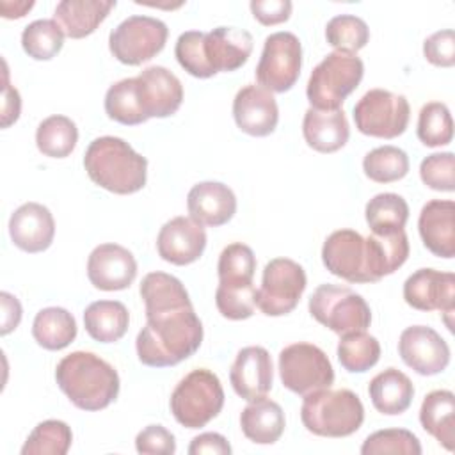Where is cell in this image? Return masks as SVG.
<instances>
[{
  "label": "cell",
  "mask_w": 455,
  "mask_h": 455,
  "mask_svg": "<svg viewBox=\"0 0 455 455\" xmlns=\"http://www.w3.org/2000/svg\"><path fill=\"white\" fill-rule=\"evenodd\" d=\"M405 229L363 236L354 229L332 231L322 247L325 268L348 283H377L398 270L409 258Z\"/></svg>",
  "instance_id": "cell-1"
},
{
  "label": "cell",
  "mask_w": 455,
  "mask_h": 455,
  "mask_svg": "<svg viewBox=\"0 0 455 455\" xmlns=\"http://www.w3.org/2000/svg\"><path fill=\"white\" fill-rule=\"evenodd\" d=\"M135 339L139 361L151 368L174 366L194 355L203 341V323L192 306L146 313Z\"/></svg>",
  "instance_id": "cell-2"
},
{
  "label": "cell",
  "mask_w": 455,
  "mask_h": 455,
  "mask_svg": "<svg viewBox=\"0 0 455 455\" xmlns=\"http://www.w3.org/2000/svg\"><path fill=\"white\" fill-rule=\"evenodd\" d=\"M252 53V36L243 28L217 27L210 32L180 34L174 55L180 66L196 78H210L242 68Z\"/></svg>",
  "instance_id": "cell-3"
},
{
  "label": "cell",
  "mask_w": 455,
  "mask_h": 455,
  "mask_svg": "<svg viewBox=\"0 0 455 455\" xmlns=\"http://www.w3.org/2000/svg\"><path fill=\"white\" fill-rule=\"evenodd\" d=\"M55 380L69 402L82 411H101L119 395L116 368L92 352L76 350L62 357Z\"/></svg>",
  "instance_id": "cell-4"
},
{
  "label": "cell",
  "mask_w": 455,
  "mask_h": 455,
  "mask_svg": "<svg viewBox=\"0 0 455 455\" xmlns=\"http://www.w3.org/2000/svg\"><path fill=\"white\" fill-rule=\"evenodd\" d=\"M84 167L92 183L119 196L139 192L148 178V160L112 135L98 137L87 146Z\"/></svg>",
  "instance_id": "cell-5"
},
{
  "label": "cell",
  "mask_w": 455,
  "mask_h": 455,
  "mask_svg": "<svg viewBox=\"0 0 455 455\" xmlns=\"http://www.w3.org/2000/svg\"><path fill=\"white\" fill-rule=\"evenodd\" d=\"M300 419L315 435L347 437L361 428L364 407L354 391L325 387L304 396Z\"/></svg>",
  "instance_id": "cell-6"
},
{
  "label": "cell",
  "mask_w": 455,
  "mask_h": 455,
  "mask_svg": "<svg viewBox=\"0 0 455 455\" xmlns=\"http://www.w3.org/2000/svg\"><path fill=\"white\" fill-rule=\"evenodd\" d=\"M364 64L355 53L332 52L311 71L306 96L316 110H338L347 96L357 89Z\"/></svg>",
  "instance_id": "cell-7"
},
{
  "label": "cell",
  "mask_w": 455,
  "mask_h": 455,
  "mask_svg": "<svg viewBox=\"0 0 455 455\" xmlns=\"http://www.w3.org/2000/svg\"><path fill=\"white\" fill-rule=\"evenodd\" d=\"M224 407V389L219 377L197 368L185 375L171 395V412L187 428H203Z\"/></svg>",
  "instance_id": "cell-8"
},
{
  "label": "cell",
  "mask_w": 455,
  "mask_h": 455,
  "mask_svg": "<svg viewBox=\"0 0 455 455\" xmlns=\"http://www.w3.org/2000/svg\"><path fill=\"white\" fill-rule=\"evenodd\" d=\"M307 307L318 323L339 336L366 331L371 323L368 302L348 286L320 284L309 297Z\"/></svg>",
  "instance_id": "cell-9"
},
{
  "label": "cell",
  "mask_w": 455,
  "mask_h": 455,
  "mask_svg": "<svg viewBox=\"0 0 455 455\" xmlns=\"http://www.w3.org/2000/svg\"><path fill=\"white\" fill-rule=\"evenodd\" d=\"M279 377L286 389L306 396L313 391L331 387L334 382V370L320 347L299 341L279 352Z\"/></svg>",
  "instance_id": "cell-10"
},
{
  "label": "cell",
  "mask_w": 455,
  "mask_h": 455,
  "mask_svg": "<svg viewBox=\"0 0 455 455\" xmlns=\"http://www.w3.org/2000/svg\"><path fill=\"white\" fill-rule=\"evenodd\" d=\"M167 36L169 28L162 20L133 14L110 32L108 48L119 62L140 66L164 50Z\"/></svg>",
  "instance_id": "cell-11"
},
{
  "label": "cell",
  "mask_w": 455,
  "mask_h": 455,
  "mask_svg": "<svg viewBox=\"0 0 455 455\" xmlns=\"http://www.w3.org/2000/svg\"><path fill=\"white\" fill-rule=\"evenodd\" d=\"M355 128L368 137L395 139L409 124L411 107L403 94L386 89H370L354 105Z\"/></svg>",
  "instance_id": "cell-12"
},
{
  "label": "cell",
  "mask_w": 455,
  "mask_h": 455,
  "mask_svg": "<svg viewBox=\"0 0 455 455\" xmlns=\"http://www.w3.org/2000/svg\"><path fill=\"white\" fill-rule=\"evenodd\" d=\"M307 284L304 268L290 258L270 259L261 275V286L256 290V307L267 316H283L291 313Z\"/></svg>",
  "instance_id": "cell-13"
},
{
  "label": "cell",
  "mask_w": 455,
  "mask_h": 455,
  "mask_svg": "<svg viewBox=\"0 0 455 455\" xmlns=\"http://www.w3.org/2000/svg\"><path fill=\"white\" fill-rule=\"evenodd\" d=\"M302 44L291 32H274L265 37L256 66L258 84L270 92L290 91L300 76Z\"/></svg>",
  "instance_id": "cell-14"
},
{
  "label": "cell",
  "mask_w": 455,
  "mask_h": 455,
  "mask_svg": "<svg viewBox=\"0 0 455 455\" xmlns=\"http://www.w3.org/2000/svg\"><path fill=\"white\" fill-rule=\"evenodd\" d=\"M405 302L418 311H441L453 331L450 316L455 309V275L435 268H419L403 283Z\"/></svg>",
  "instance_id": "cell-15"
},
{
  "label": "cell",
  "mask_w": 455,
  "mask_h": 455,
  "mask_svg": "<svg viewBox=\"0 0 455 455\" xmlns=\"http://www.w3.org/2000/svg\"><path fill=\"white\" fill-rule=\"evenodd\" d=\"M402 361L416 373L430 377L446 370L450 347L437 331L427 325H411L402 331L398 339Z\"/></svg>",
  "instance_id": "cell-16"
},
{
  "label": "cell",
  "mask_w": 455,
  "mask_h": 455,
  "mask_svg": "<svg viewBox=\"0 0 455 455\" xmlns=\"http://www.w3.org/2000/svg\"><path fill=\"white\" fill-rule=\"evenodd\" d=\"M135 78L139 101L148 119L169 117L181 107L183 85L180 78L167 68L149 66Z\"/></svg>",
  "instance_id": "cell-17"
},
{
  "label": "cell",
  "mask_w": 455,
  "mask_h": 455,
  "mask_svg": "<svg viewBox=\"0 0 455 455\" xmlns=\"http://www.w3.org/2000/svg\"><path fill=\"white\" fill-rule=\"evenodd\" d=\"M137 275L133 254L119 243H100L87 259V277L91 284L103 291L128 288Z\"/></svg>",
  "instance_id": "cell-18"
},
{
  "label": "cell",
  "mask_w": 455,
  "mask_h": 455,
  "mask_svg": "<svg viewBox=\"0 0 455 455\" xmlns=\"http://www.w3.org/2000/svg\"><path fill=\"white\" fill-rule=\"evenodd\" d=\"M206 247V231L192 217L167 220L156 236V251L167 263L183 267L197 261Z\"/></svg>",
  "instance_id": "cell-19"
},
{
  "label": "cell",
  "mask_w": 455,
  "mask_h": 455,
  "mask_svg": "<svg viewBox=\"0 0 455 455\" xmlns=\"http://www.w3.org/2000/svg\"><path fill=\"white\" fill-rule=\"evenodd\" d=\"M229 382L235 393L247 402L265 396L274 382V366L268 350L258 345L243 347L231 364Z\"/></svg>",
  "instance_id": "cell-20"
},
{
  "label": "cell",
  "mask_w": 455,
  "mask_h": 455,
  "mask_svg": "<svg viewBox=\"0 0 455 455\" xmlns=\"http://www.w3.org/2000/svg\"><path fill=\"white\" fill-rule=\"evenodd\" d=\"M233 117L236 126L252 137L270 135L279 121V108L274 94L261 85L242 87L233 100Z\"/></svg>",
  "instance_id": "cell-21"
},
{
  "label": "cell",
  "mask_w": 455,
  "mask_h": 455,
  "mask_svg": "<svg viewBox=\"0 0 455 455\" xmlns=\"http://www.w3.org/2000/svg\"><path fill=\"white\" fill-rule=\"evenodd\" d=\"M9 236L12 243L25 252L34 254L46 251L55 236L52 212L39 203L21 204L9 219Z\"/></svg>",
  "instance_id": "cell-22"
},
{
  "label": "cell",
  "mask_w": 455,
  "mask_h": 455,
  "mask_svg": "<svg viewBox=\"0 0 455 455\" xmlns=\"http://www.w3.org/2000/svg\"><path fill=\"white\" fill-rule=\"evenodd\" d=\"M423 245L439 258L455 256V203L451 199L428 201L418 219Z\"/></svg>",
  "instance_id": "cell-23"
},
{
  "label": "cell",
  "mask_w": 455,
  "mask_h": 455,
  "mask_svg": "<svg viewBox=\"0 0 455 455\" xmlns=\"http://www.w3.org/2000/svg\"><path fill=\"white\" fill-rule=\"evenodd\" d=\"M190 217L201 226L219 228L228 224L236 212L235 192L220 181L196 183L187 196Z\"/></svg>",
  "instance_id": "cell-24"
},
{
  "label": "cell",
  "mask_w": 455,
  "mask_h": 455,
  "mask_svg": "<svg viewBox=\"0 0 455 455\" xmlns=\"http://www.w3.org/2000/svg\"><path fill=\"white\" fill-rule=\"evenodd\" d=\"M302 133L307 146L315 151L334 153L347 144L350 137V128L347 116L341 108L316 110L309 107L304 114Z\"/></svg>",
  "instance_id": "cell-25"
},
{
  "label": "cell",
  "mask_w": 455,
  "mask_h": 455,
  "mask_svg": "<svg viewBox=\"0 0 455 455\" xmlns=\"http://www.w3.org/2000/svg\"><path fill=\"white\" fill-rule=\"evenodd\" d=\"M116 7V0H62L55 7L53 20L64 36L82 39L91 36Z\"/></svg>",
  "instance_id": "cell-26"
},
{
  "label": "cell",
  "mask_w": 455,
  "mask_h": 455,
  "mask_svg": "<svg viewBox=\"0 0 455 455\" xmlns=\"http://www.w3.org/2000/svg\"><path fill=\"white\" fill-rule=\"evenodd\" d=\"M373 407L386 416H396L411 407L414 386L411 379L398 368H386L377 373L368 386Z\"/></svg>",
  "instance_id": "cell-27"
},
{
  "label": "cell",
  "mask_w": 455,
  "mask_h": 455,
  "mask_svg": "<svg viewBox=\"0 0 455 455\" xmlns=\"http://www.w3.org/2000/svg\"><path fill=\"white\" fill-rule=\"evenodd\" d=\"M284 412L281 405L270 398L252 400L240 414L243 435L256 444H274L284 432Z\"/></svg>",
  "instance_id": "cell-28"
},
{
  "label": "cell",
  "mask_w": 455,
  "mask_h": 455,
  "mask_svg": "<svg viewBox=\"0 0 455 455\" xmlns=\"http://www.w3.org/2000/svg\"><path fill=\"white\" fill-rule=\"evenodd\" d=\"M421 427L446 450L455 446V395L448 389L430 391L419 407Z\"/></svg>",
  "instance_id": "cell-29"
},
{
  "label": "cell",
  "mask_w": 455,
  "mask_h": 455,
  "mask_svg": "<svg viewBox=\"0 0 455 455\" xmlns=\"http://www.w3.org/2000/svg\"><path fill=\"white\" fill-rule=\"evenodd\" d=\"M128 323V309L119 300H96L84 311L85 331L100 343L119 341L126 334Z\"/></svg>",
  "instance_id": "cell-30"
},
{
  "label": "cell",
  "mask_w": 455,
  "mask_h": 455,
  "mask_svg": "<svg viewBox=\"0 0 455 455\" xmlns=\"http://www.w3.org/2000/svg\"><path fill=\"white\" fill-rule=\"evenodd\" d=\"M32 336L46 350H62L76 338V320L64 307H44L32 322Z\"/></svg>",
  "instance_id": "cell-31"
},
{
  "label": "cell",
  "mask_w": 455,
  "mask_h": 455,
  "mask_svg": "<svg viewBox=\"0 0 455 455\" xmlns=\"http://www.w3.org/2000/svg\"><path fill=\"white\" fill-rule=\"evenodd\" d=\"M140 297L146 306V313L169 309V307H181L192 306L190 297L183 286V283L165 272H149L144 275L140 283Z\"/></svg>",
  "instance_id": "cell-32"
},
{
  "label": "cell",
  "mask_w": 455,
  "mask_h": 455,
  "mask_svg": "<svg viewBox=\"0 0 455 455\" xmlns=\"http://www.w3.org/2000/svg\"><path fill=\"white\" fill-rule=\"evenodd\" d=\"M364 217L373 235H389L405 228L409 219V204L398 194H377L366 203Z\"/></svg>",
  "instance_id": "cell-33"
},
{
  "label": "cell",
  "mask_w": 455,
  "mask_h": 455,
  "mask_svg": "<svg viewBox=\"0 0 455 455\" xmlns=\"http://www.w3.org/2000/svg\"><path fill=\"white\" fill-rule=\"evenodd\" d=\"M78 142V128L75 121L55 114L43 119L36 130L37 149L50 158H66Z\"/></svg>",
  "instance_id": "cell-34"
},
{
  "label": "cell",
  "mask_w": 455,
  "mask_h": 455,
  "mask_svg": "<svg viewBox=\"0 0 455 455\" xmlns=\"http://www.w3.org/2000/svg\"><path fill=\"white\" fill-rule=\"evenodd\" d=\"M339 364L350 373H364L380 359V343L366 331L343 334L338 343Z\"/></svg>",
  "instance_id": "cell-35"
},
{
  "label": "cell",
  "mask_w": 455,
  "mask_h": 455,
  "mask_svg": "<svg viewBox=\"0 0 455 455\" xmlns=\"http://www.w3.org/2000/svg\"><path fill=\"white\" fill-rule=\"evenodd\" d=\"M105 112L112 121L126 126L148 121L139 101L137 78H123L108 87L105 94Z\"/></svg>",
  "instance_id": "cell-36"
},
{
  "label": "cell",
  "mask_w": 455,
  "mask_h": 455,
  "mask_svg": "<svg viewBox=\"0 0 455 455\" xmlns=\"http://www.w3.org/2000/svg\"><path fill=\"white\" fill-rule=\"evenodd\" d=\"M256 272V256L252 249L242 242L226 245L219 256L217 274L219 284L228 286H247L252 284Z\"/></svg>",
  "instance_id": "cell-37"
},
{
  "label": "cell",
  "mask_w": 455,
  "mask_h": 455,
  "mask_svg": "<svg viewBox=\"0 0 455 455\" xmlns=\"http://www.w3.org/2000/svg\"><path fill=\"white\" fill-rule=\"evenodd\" d=\"M73 443V432L60 419L41 421L21 446V455H66Z\"/></svg>",
  "instance_id": "cell-38"
},
{
  "label": "cell",
  "mask_w": 455,
  "mask_h": 455,
  "mask_svg": "<svg viewBox=\"0 0 455 455\" xmlns=\"http://www.w3.org/2000/svg\"><path fill=\"white\" fill-rule=\"evenodd\" d=\"M64 44V32L55 20H36L21 32V46L34 60L53 59Z\"/></svg>",
  "instance_id": "cell-39"
},
{
  "label": "cell",
  "mask_w": 455,
  "mask_h": 455,
  "mask_svg": "<svg viewBox=\"0 0 455 455\" xmlns=\"http://www.w3.org/2000/svg\"><path fill=\"white\" fill-rule=\"evenodd\" d=\"M363 171L375 183H393L409 172V156L396 146H380L364 155Z\"/></svg>",
  "instance_id": "cell-40"
},
{
  "label": "cell",
  "mask_w": 455,
  "mask_h": 455,
  "mask_svg": "<svg viewBox=\"0 0 455 455\" xmlns=\"http://www.w3.org/2000/svg\"><path fill=\"white\" fill-rule=\"evenodd\" d=\"M325 39L332 48H336V52L355 53L366 46L370 28L359 16L338 14L327 21Z\"/></svg>",
  "instance_id": "cell-41"
},
{
  "label": "cell",
  "mask_w": 455,
  "mask_h": 455,
  "mask_svg": "<svg viewBox=\"0 0 455 455\" xmlns=\"http://www.w3.org/2000/svg\"><path fill=\"white\" fill-rule=\"evenodd\" d=\"M418 139L427 148L446 146L453 139V121L450 108L441 101L425 103L418 117Z\"/></svg>",
  "instance_id": "cell-42"
},
{
  "label": "cell",
  "mask_w": 455,
  "mask_h": 455,
  "mask_svg": "<svg viewBox=\"0 0 455 455\" xmlns=\"http://www.w3.org/2000/svg\"><path fill=\"white\" fill-rule=\"evenodd\" d=\"M363 455L377 453H402V455H419L421 444L418 437L405 428H384L370 434L363 446Z\"/></svg>",
  "instance_id": "cell-43"
},
{
  "label": "cell",
  "mask_w": 455,
  "mask_h": 455,
  "mask_svg": "<svg viewBox=\"0 0 455 455\" xmlns=\"http://www.w3.org/2000/svg\"><path fill=\"white\" fill-rule=\"evenodd\" d=\"M215 306L219 313L228 320H245L252 316L256 309V288L219 284L215 291Z\"/></svg>",
  "instance_id": "cell-44"
},
{
  "label": "cell",
  "mask_w": 455,
  "mask_h": 455,
  "mask_svg": "<svg viewBox=\"0 0 455 455\" xmlns=\"http://www.w3.org/2000/svg\"><path fill=\"white\" fill-rule=\"evenodd\" d=\"M421 181L437 192L455 190V156L451 151L432 153L419 165Z\"/></svg>",
  "instance_id": "cell-45"
},
{
  "label": "cell",
  "mask_w": 455,
  "mask_h": 455,
  "mask_svg": "<svg viewBox=\"0 0 455 455\" xmlns=\"http://www.w3.org/2000/svg\"><path fill=\"white\" fill-rule=\"evenodd\" d=\"M425 59L439 68H451L455 64V32L451 28L437 30L423 43Z\"/></svg>",
  "instance_id": "cell-46"
},
{
  "label": "cell",
  "mask_w": 455,
  "mask_h": 455,
  "mask_svg": "<svg viewBox=\"0 0 455 455\" xmlns=\"http://www.w3.org/2000/svg\"><path fill=\"white\" fill-rule=\"evenodd\" d=\"M139 453L148 455H172L176 451L174 435L162 425H148L135 437Z\"/></svg>",
  "instance_id": "cell-47"
},
{
  "label": "cell",
  "mask_w": 455,
  "mask_h": 455,
  "mask_svg": "<svg viewBox=\"0 0 455 455\" xmlns=\"http://www.w3.org/2000/svg\"><path fill=\"white\" fill-rule=\"evenodd\" d=\"M252 16L261 25H277L290 18L291 2L290 0H252L249 4Z\"/></svg>",
  "instance_id": "cell-48"
},
{
  "label": "cell",
  "mask_w": 455,
  "mask_h": 455,
  "mask_svg": "<svg viewBox=\"0 0 455 455\" xmlns=\"http://www.w3.org/2000/svg\"><path fill=\"white\" fill-rule=\"evenodd\" d=\"M188 453L190 455H203V453L229 455L231 446L224 435H220L217 432H204L192 439V443L188 446Z\"/></svg>",
  "instance_id": "cell-49"
},
{
  "label": "cell",
  "mask_w": 455,
  "mask_h": 455,
  "mask_svg": "<svg viewBox=\"0 0 455 455\" xmlns=\"http://www.w3.org/2000/svg\"><path fill=\"white\" fill-rule=\"evenodd\" d=\"M21 110V100L16 87L9 84L7 64L4 62V100H2V128H9L18 121Z\"/></svg>",
  "instance_id": "cell-50"
},
{
  "label": "cell",
  "mask_w": 455,
  "mask_h": 455,
  "mask_svg": "<svg viewBox=\"0 0 455 455\" xmlns=\"http://www.w3.org/2000/svg\"><path fill=\"white\" fill-rule=\"evenodd\" d=\"M0 304H2V327H0V334L7 336L9 332H12L20 322H21V304L20 300L9 293V291H2L0 293Z\"/></svg>",
  "instance_id": "cell-51"
},
{
  "label": "cell",
  "mask_w": 455,
  "mask_h": 455,
  "mask_svg": "<svg viewBox=\"0 0 455 455\" xmlns=\"http://www.w3.org/2000/svg\"><path fill=\"white\" fill-rule=\"evenodd\" d=\"M32 7H34V2H7V0L0 2L2 16L7 18V20L23 18Z\"/></svg>",
  "instance_id": "cell-52"
}]
</instances>
